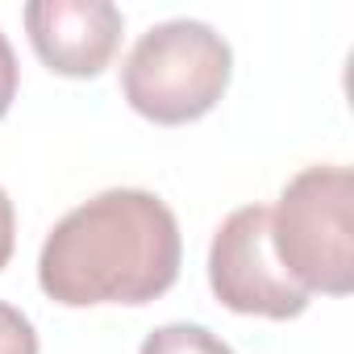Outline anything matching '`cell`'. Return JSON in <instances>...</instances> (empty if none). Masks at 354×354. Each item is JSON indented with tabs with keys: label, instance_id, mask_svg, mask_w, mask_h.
<instances>
[{
	"label": "cell",
	"instance_id": "cell-8",
	"mask_svg": "<svg viewBox=\"0 0 354 354\" xmlns=\"http://www.w3.org/2000/svg\"><path fill=\"white\" fill-rule=\"evenodd\" d=\"M13 96H17V55H13L9 38L0 34V117L9 113Z\"/></svg>",
	"mask_w": 354,
	"mask_h": 354
},
{
	"label": "cell",
	"instance_id": "cell-4",
	"mask_svg": "<svg viewBox=\"0 0 354 354\" xmlns=\"http://www.w3.org/2000/svg\"><path fill=\"white\" fill-rule=\"evenodd\" d=\"M209 283L230 313L288 321L308 308V292L275 259L267 205H246L217 225L209 246Z\"/></svg>",
	"mask_w": 354,
	"mask_h": 354
},
{
	"label": "cell",
	"instance_id": "cell-2",
	"mask_svg": "<svg viewBox=\"0 0 354 354\" xmlns=\"http://www.w3.org/2000/svg\"><path fill=\"white\" fill-rule=\"evenodd\" d=\"M234 50L205 21H162L146 30L125 67L121 92L129 109L154 125H184L217 109L230 88Z\"/></svg>",
	"mask_w": 354,
	"mask_h": 354
},
{
	"label": "cell",
	"instance_id": "cell-3",
	"mask_svg": "<svg viewBox=\"0 0 354 354\" xmlns=\"http://www.w3.org/2000/svg\"><path fill=\"white\" fill-rule=\"evenodd\" d=\"M271 246L308 296L354 292V171L304 167L271 209Z\"/></svg>",
	"mask_w": 354,
	"mask_h": 354
},
{
	"label": "cell",
	"instance_id": "cell-5",
	"mask_svg": "<svg viewBox=\"0 0 354 354\" xmlns=\"http://www.w3.org/2000/svg\"><path fill=\"white\" fill-rule=\"evenodd\" d=\"M34 55L67 80L100 75L125 34V17L109 0H34L26 5Z\"/></svg>",
	"mask_w": 354,
	"mask_h": 354
},
{
	"label": "cell",
	"instance_id": "cell-1",
	"mask_svg": "<svg viewBox=\"0 0 354 354\" xmlns=\"http://www.w3.org/2000/svg\"><path fill=\"white\" fill-rule=\"evenodd\" d=\"M180 221L142 188H109L42 242L38 283L55 304H150L180 279Z\"/></svg>",
	"mask_w": 354,
	"mask_h": 354
},
{
	"label": "cell",
	"instance_id": "cell-9",
	"mask_svg": "<svg viewBox=\"0 0 354 354\" xmlns=\"http://www.w3.org/2000/svg\"><path fill=\"white\" fill-rule=\"evenodd\" d=\"M13 238H17V217H13V201L0 188V267L13 259Z\"/></svg>",
	"mask_w": 354,
	"mask_h": 354
},
{
	"label": "cell",
	"instance_id": "cell-6",
	"mask_svg": "<svg viewBox=\"0 0 354 354\" xmlns=\"http://www.w3.org/2000/svg\"><path fill=\"white\" fill-rule=\"evenodd\" d=\"M138 354H234L217 333H209L205 325H158Z\"/></svg>",
	"mask_w": 354,
	"mask_h": 354
},
{
	"label": "cell",
	"instance_id": "cell-7",
	"mask_svg": "<svg viewBox=\"0 0 354 354\" xmlns=\"http://www.w3.org/2000/svg\"><path fill=\"white\" fill-rule=\"evenodd\" d=\"M0 354H38V333L30 317L0 300Z\"/></svg>",
	"mask_w": 354,
	"mask_h": 354
}]
</instances>
